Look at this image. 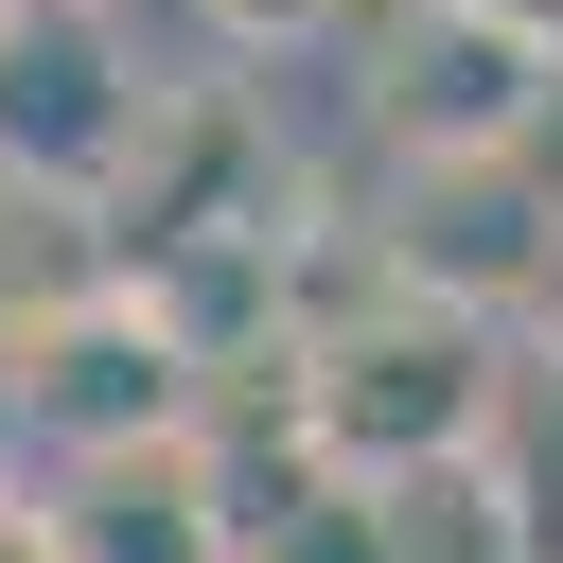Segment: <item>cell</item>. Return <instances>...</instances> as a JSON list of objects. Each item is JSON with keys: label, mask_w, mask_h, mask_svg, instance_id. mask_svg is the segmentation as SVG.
Segmentation results:
<instances>
[{"label": "cell", "mask_w": 563, "mask_h": 563, "mask_svg": "<svg viewBox=\"0 0 563 563\" xmlns=\"http://www.w3.org/2000/svg\"><path fill=\"white\" fill-rule=\"evenodd\" d=\"M493 422H510V334H475V317H440V299H387V282H352L334 317H299V369H282L299 475L405 493V475L493 457Z\"/></svg>", "instance_id": "6da1fadb"}, {"label": "cell", "mask_w": 563, "mask_h": 563, "mask_svg": "<svg viewBox=\"0 0 563 563\" xmlns=\"http://www.w3.org/2000/svg\"><path fill=\"white\" fill-rule=\"evenodd\" d=\"M211 369L176 352V317L141 282H88L53 317H0V440L35 457H106V440H194Z\"/></svg>", "instance_id": "7a4b0ae2"}, {"label": "cell", "mask_w": 563, "mask_h": 563, "mask_svg": "<svg viewBox=\"0 0 563 563\" xmlns=\"http://www.w3.org/2000/svg\"><path fill=\"white\" fill-rule=\"evenodd\" d=\"M369 282L387 299H440L475 334H528L563 299V176L545 158H387Z\"/></svg>", "instance_id": "3957f363"}, {"label": "cell", "mask_w": 563, "mask_h": 563, "mask_svg": "<svg viewBox=\"0 0 563 563\" xmlns=\"http://www.w3.org/2000/svg\"><path fill=\"white\" fill-rule=\"evenodd\" d=\"M563 123V53L510 35L493 0H405L369 35V141L387 158H545Z\"/></svg>", "instance_id": "277c9868"}, {"label": "cell", "mask_w": 563, "mask_h": 563, "mask_svg": "<svg viewBox=\"0 0 563 563\" xmlns=\"http://www.w3.org/2000/svg\"><path fill=\"white\" fill-rule=\"evenodd\" d=\"M18 563H246L229 528V440H106V457H35L18 493Z\"/></svg>", "instance_id": "5b68a950"}, {"label": "cell", "mask_w": 563, "mask_h": 563, "mask_svg": "<svg viewBox=\"0 0 563 563\" xmlns=\"http://www.w3.org/2000/svg\"><path fill=\"white\" fill-rule=\"evenodd\" d=\"M369 510H387V563H528V528H510L493 457H457V475H405V493H369Z\"/></svg>", "instance_id": "8992f818"}, {"label": "cell", "mask_w": 563, "mask_h": 563, "mask_svg": "<svg viewBox=\"0 0 563 563\" xmlns=\"http://www.w3.org/2000/svg\"><path fill=\"white\" fill-rule=\"evenodd\" d=\"M493 493H510L528 563H563V387H545V369H528V405L493 422Z\"/></svg>", "instance_id": "52a82bcc"}, {"label": "cell", "mask_w": 563, "mask_h": 563, "mask_svg": "<svg viewBox=\"0 0 563 563\" xmlns=\"http://www.w3.org/2000/svg\"><path fill=\"white\" fill-rule=\"evenodd\" d=\"M246 563H387V510L334 493V475H299L282 510H246Z\"/></svg>", "instance_id": "ba28073f"}, {"label": "cell", "mask_w": 563, "mask_h": 563, "mask_svg": "<svg viewBox=\"0 0 563 563\" xmlns=\"http://www.w3.org/2000/svg\"><path fill=\"white\" fill-rule=\"evenodd\" d=\"M194 18H211L229 53H317V35H352L369 0H194Z\"/></svg>", "instance_id": "9c48e42d"}, {"label": "cell", "mask_w": 563, "mask_h": 563, "mask_svg": "<svg viewBox=\"0 0 563 563\" xmlns=\"http://www.w3.org/2000/svg\"><path fill=\"white\" fill-rule=\"evenodd\" d=\"M493 18H510V35H545V53H563V0H493Z\"/></svg>", "instance_id": "30bf717a"}, {"label": "cell", "mask_w": 563, "mask_h": 563, "mask_svg": "<svg viewBox=\"0 0 563 563\" xmlns=\"http://www.w3.org/2000/svg\"><path fill=\"white\" fill-rule=\"evenodd\" d=\"M528 334H545V352H528V369H545V387H563V299H545V317H528Z\"/></svg>", "instance_id": "8fae6325"}, {"label": "cell", "mask_w": 563, "mask_h": 563, "mask_svg": "<svg viewBox=\"0 0 563 563\" xmlns=\"http://www.w3.org/2000/svg\"><path fill=\"white\" fill-rule=\"evenodd\" d=\"M88 18H106V0H88Z\"/></svg>", "instance_id": "7c38bea8"}]
</instances>
